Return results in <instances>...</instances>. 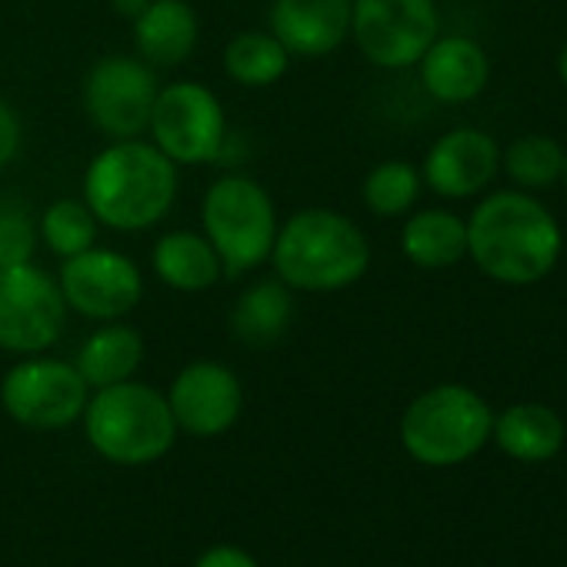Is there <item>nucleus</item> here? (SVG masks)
I'll list each match as a JSON object with an SVG mask.
<instances>
[{
  "instance_id": "19",
  "label": "nucleus",
  "mask_w": 567,
  "mask_h": 567,
  "mask_svg": "<svg viewBox=\"0 0 567 567\" xmlns=\"http://www.w3.org/2000/svg\"><path fill=\"white\" fill-rule=\"evenodd\" d=\"M295 308H298L295 291L288 284L280 277H260L250 284V288H244V295L234 301L230 334L254 351L270 348L291 331Z\"/></svg>"
},
{
  "instance_id": "10",
  "label": "nucleus",
  "mask_w": 567,
  "mask_h": 567,
  "mask_svg": "<svg viewBox=\"0 0 567 567\" xmlns=\"http://www.w3.org/2000/svg\"><path fill=\"white\" fill-rule=\"evenodd\" d=\"M437 34V0H351V38L381 71L417 68Z\"/></svg>"
},
{
  "instance_id": "27",
  "label": "nucleus",
  "mask_w": 567,
  "mask_h": 567,
  "mask_svg": "<svg viewBox=\"0 0 567 567\" xmlns=\"http://www.w3.org/2000/svg\"><path fill=\"white\" fill-rule=\"evenodd\" d=\"M41 244L38 220L21 204H0V267L34 260Z\"/></svg>"
},
{
  "instance_id": "21",
  "label": "nucleus",
  "mask_w": 567,
  "mask_h": 567,
  "mask_svg": "<svg viewBox=\"0 0 567 567\" xmlns=\"http://www.w3.org/2000/svg\"><path fill=\"white\" fill-rule=\"evenodd\" d=\"M401 250L421 270H444L467 257V224L454 210H417L401 227Z\"/></svg>"
},
{
  "instance_id": "6",
  "label": "nucleus",
  "mask_w": 567,
  "mask_h": 567,
  "mask_svg": "<svg viewBox=\"0 0 567 567\" xmlns=\"http://www.w3.org/2000/svg\"><path fill=\"white\" fill-rule=\"evenodd\" d=\"M494 427L491 404L464 384H437L417 394L401 417L404 451L427 467H454L474 457Z\"/></svg>"
},
{
  "instance_id": "2",
  "label": "nucleus",
  "mask_w": 567,
  "mask_h": 567,
  "mask_svg": "<svg viewBox=\"0 0 567 567\" xmlns=\"http://www.w3.org/2000/svg\"><path fill=\"white\" fill-rule=\"evenodd\" d=\"M181 190L177 164L151 141H111L84 171V204L101 227L141 234L157 227Z\"/></svg>"
},
{
  "instance_id": "3",
  "label": "nucleus",
  "mask_w": 567,
  "mask_h": 567,
  "mask_svg": "<svg viewBox=\"0 0 567 567\" xmlns=\"http://www.w3.org/2000/svg\"><path fill=\"white\" fill-rule=\"evenodd\" d=\"M270 267L295 295H334L368 274L371 240L348 214L305 207L277 227Z\"/></svg>"
},
{
  "instance_id": "7",
  "label": "nucleus",
  "mask_w": 567,
  "mask_h": 567,
  "mask_svg": "<svg viewBox=\"0 0 567 567\" xmlns=\"http://www.w3.org/2000/svg\"><path fill=\"white\" fill-rule=\"evenodd\" d=\"M147 134L177 167L214 164L227 147V114L207 84L174 81L161 84Z\"/></svg>"
},
{
  "instance_id": "4",
  "label": "nucleus",
  "mask_w": 567,
  "mask_h": 567,
  "mask_svg": "<svg viewBox=\"0 0 567 567\" xmlns=\"http://www.w3.org/2000/svg\"><path fill=\"white\" fill-rule=\"evenodd\" d=\"M84 431L104 461L124 467L161 461L177 437L167 394L134 378L91 394L84 408Z\"/></svg>"
},
{
  "instance_id": "16",
  "label": "nucleus",
  "mask_w": 567,
  "mask_h": 567,
  "mask_svg": "<svg viewBox=\"0 0 567 567\" xmlns=\"http://www.w3.org/2000/svg\"><path fill=\"white\" fill-rule=\"evenodd\" d=\"M417 68L424 91L441 104H467L481 97L491 81L487 51L464 34H437Z\"/></svg>"
},
{
  "instance_id": "29",
  "label": "nucleus",
  "mask_w": 567,
  "mask_h": 567,
  "mask_svg": "<svg viewBox=\"0 0 567 567\" xmlns=\"http://www.w3.org/2000/svg\"><path fill=\"white\" fill-rule=\"evenodd\" d=\"M194 567H257V560L244 550V547H234V544H214L207 547Z\"/></svg>"
},
{
  "instance_id": "5",
  "label": "nucleus",
  "mask_w": 567,
  "mask_h": 567,
  "mask_svg": "<svg viewBox=\"0 0 567 567\" xmlns=\"http://www.w3.org/2000/svg\"><path fill=\"white\" fill-rule=\"evenodd\" d=\"M277 207L260 181L220 174L200 200V234L220 257L224 277H244L270 260L277 237Z\"/></svg>"
},
{
  "instance_id": "20",
  "label": "nucleus",
  "mask_w": 567,
  "mask_h": 567,
  "mask_svg": "<svg viewBox=\"0 0 567 567\" xmlns=\"http://www.w3.org/2000/svg\"><path fill=\"white\" fill-rule=\"evenodd\" d=\"M141 364H144V338L137 328L124 321H104L97 331L84 338L74 358V368L81 371L91 391L131 381Z\"/></svg>"
},
{
  "instance_id": "8",
  "label": "nucleus",
  "mask_w": 567,
  "mask_h": 567,
  "mask_svg": "<svg viewBox=\"0 0 567 567\" xmlns=\"http://www.w3.org/2000/svg\"><path fill=\"white\" fill-rule=\"evenodd\" d=\"M91 388L74 361L28 354L0 381V404L31 431H61L84 417Z\"/></svg>"
},
{
  "instance_id": "30",
  "label": "nucleus",
  "mask_w": 567,
  "mask_h": 567,
  "mask_svg": "<svg viewBox=\"0 0 567 567\" xmlns=\"http://www.w3.org/2000/svg\"><path fill=\"white\" fill-rule=\"evenodd\" d=\"M151 0H111V8L124 18V21H137L147 11Z\"/></svg>"
},
{
  "instance_id": "18",
  "label": "nucleus",
  "mask_w": 567,
  "mask_h": 567,
  "mask_svg": "<svg viewBox=\"0 0 567 567\" xmlns=\"http://www.w3.org/2000/svg\"><path fill=\"white\" fill-rule=\"evenodd\" d=\"M151 270L161 284L181 295L210 291L224 277L220 257L197 230H167L151 247Z\"/></svg>"
},
{
  "instance_id": "15",
  "label": "nucleus",
  "mask_w": 567,
  "mask_h": 567,
  "mask_svg": "<svg viewBox=\"0 0 567 567\" xmlns=\"http://www.w3.org/2000/svg\"><path fill=\"white\" fill-rule=\"evenodd\" d=\"M267 21L291 58L318 61L351 38V0H270Z\"/></svg>"
},
{
  "instance_id": "12",
  "label": "nucleus",
  "mask_w": 567,
  "mask_h": 567,
  "mask_svg": "<svg viewBox=\"0 0 567 567\" xmlns=\"http://www.w3.org/2000/svg\"><path fill=\"white\" fill-rule=\"evenodd\" d=\"M58 288L64 295L68 311L104 324L124 321L131 311H137L144 298V274L124 250L94 244L61 260Z\"/></svg>"
},
{
  "instance_id": "28",
  "label": "nucleus",
  "mask_w": 567,
  "mask_h": 567,
  "mask_svg": "<svg viewBox=\"0 0 567 567\" xmlns=\"http://www.w3.org/2000/svg\"><path fill=\"white\" fill-rule=\"evenodd\" d=\"M21 144H24V124L8 101H0V171L18 161Z\"/></svg>"
},
{
  "instance_id": "26",
  "label": "nucleus",
  "mask_w": 567,
  "mask_h": 567,
  "mask_svg": "<svg viewBox=\"0 0 567 567\" xmlns=\"http://www.w3.org/2000/svg\"><path fill=\"white\" fill-rule=\"evenodd\" d=\"M501 167L507 171V177L517 187H524V190H544L554 181H560L564 147L554 137H547V134H524V137H517L501 154Z\"/></svg>"
},
{
  "instance_id": "24",
  "label": "nucleus",
  "mask_w": 567,
  "mask_h": 567,
  "mask_svg": "<svg viewBox=\"0 0 567 567\" xmlns=\"http://www.w3.org/2000/svg\"><path fill=\"white\" fill-rule=\"evenodd\" d=\"M97 230H101V224L91 214V207L84 204V197H61V200L48 204L44 214L38 217L41 244L61 260L94 247Z\"/></svg>"
},
{
  "instance_id": "11",
  "label": "nucleus",
  "mask_w": 567,
  "mask_h": 567,
  "mask_svg": "<svg viewBox=\"0 0 567 567\" xmlns=\"http://www.w3.org/2000/svg\"><path fill=\"white\" fill-rule=\"evenodd\" d=\"M157 91L161 81L147 61L137 54H107L87 71L81 101L101 134L111 141H131L147 134Z\"/></svg>"
},
{
  "instance_id": "25",
  "label": "nucleus",
  "mask_w": 567,
  "mask_h": 567,
  "mask_svg": "<svg viewBox=\"0 0 567 567\" xmlns=\"http://www.w3.org/2000/svg\"><path fill=\"white\" fill-rule=\"evenodd\" d=\"M421 187H424V181H421V171L414 164L384 161V164L368 171L361 197L374 217H401L417 204Z\"/></svg>"
},
{
  "instance_id": "1",
  "label": "nucleus",
  "mask_w": 567,
  "mask_h": 567,
  "mask_svg": "<svg viewBox=\"0 0 567 567\" xmlns=\"http://www.w3.org/2000/svg\"><path fill=\"white\" fill-rule=\"evenodd\" d=\"M464 224L467 257L474 267L507 288H527L544 280L560 260V224L537 197L524 190L487 194Z\"/></svg>"
},
{
  "instance_id": "32",
  "label": "nucleus",
  "mask_w": 567,
  "mask_h": 567,
  "mask_svg": "<svg viewBox=\"0 0 567 567\" xmlns=\"http://www.w3.org/2000/svg\"><path fill=\"white\" fill-rule=\"evenodd\" d=\"M560 184H564V194H567V151H564V167H560Z\"/></svg>"
},
{
  "instance_id": "9",
  "label": "nucleus",
  "mask_w": 567,
  "mask_h": 567,
  "mask_svg": "<svg viewBox=\"0 0 567 567\" xmlns=\"http://www.w3.org/2000/svg\"><path fill=\"white\" fill-rule=\"evenodd\" d=\"M68 324L58 277L41 264L0 267V351L28 358L51 351Z\"/></svg>"
},
{
  "instance_id": "31",
  "label": "nucleus",
  "mask_w": 567,
  "mask_h": 567,
  "mask_svg": "<svg viewBox=\"0 0 567 567\" xmlns=\"http://www.w3.org/2000/svg\"><path fill=\"white\" fill-rule=\"evenodd\" d=\"M557 78H560V84L567 87V44H564L560 54H557Z\"/></svg>"
},
{
  "instance_id": "17",
  "label": "nucleus",
  "mask_w": 567,
  "mask_h": 567,
  "mask_svg": "<svg viewBox=\"0 0 567 567\" xmlns=\"http://www.w3.org/2000/svg\"><path fill=\"white\" fill-rule=\"evenodd\" d=\"M134 51L154 71L181 68L200 41V21L187 0H151L147 11L131 21Z\"/></svg>"
},
{
  "instance_id": "14",
  "label": "nucleus",
  "mask_w": 567,
  "mask_h": 567,
  "mask_svg": "<svg viewBox=\"0 0 567 567\" xmlns=\"http://www.w3.org/2000/svg\"><path fill=\"white\" fill-rule=\"evenodd\" d=\"M501 167L497 141L481 127H454L424 157L421 181L447 200H464L491 187Z\"/></svg>"
},
{
  "instance_id": "13",
  "label": "nucleus",
  "mask_w": 567,
  "mask_h": 567,
  "mask_svg": "<svg viewBox=\"0 0 567 567\" xmlns=\"http://www.w3.org/2000/svg\"><path fill=\"white\" fill-rule=\"evenodd\" d=\"M177 431L190 437H220L244 411L240 378L220 361H190L167 391Z\"/></svg>"
},
{
  "instance_id": "22",
  "label": "nucleus",
  "mask_w": 567,
  "mask_h": 567,
  "mask_svg": "<svg viewBox=\"0 0 567 567\" xmlns=\"http://www.w3.org/2000/svg\"><path fill=\"white\" fill-rule=\"evenodd\" d=\"M491 437L514 461H550L564 447V421L544 404H514L494 417Z\"/></svg>"
},
{
  "instance_id": "23",
  "label": "nucleus",
  "mask_w": 567,
  "mask_h": 567,
  "mask_svg": "<svg viewBox=\"0 0 567 567\" xmlns=\"http://www.w3.org/2000/svg\"><path fill=\"white\" fill-rule=\"evenodd\" d=\"M224 74L247 87V91H264L277 84L291 68V54L270 31H240L227 41L224 48Z\"/></svg>"
}]
</instances>
